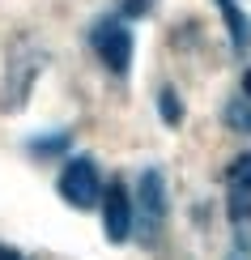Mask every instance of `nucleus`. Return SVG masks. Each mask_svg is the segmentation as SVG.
<instances>
[{"instance_id": "obj_8", "label": "nucleus", "mask_w": 251, "mask_h": 260, "mask_svg": "<svg viewBox=\"0 0 251 260\" xmlns=\"http://www.w3.org/2000/svg\"><path fill=\"white\" fill-rule=\"evenodd\" d=\"M226 124H230L234 133L251 137V94H243V90H238L234 99L226 103Z\"/></svg>"}, {"instance_id": "obj_12", "label": "nucleus", "mask_w": 251, "mask_h": 260, "mask_svg": "<svg viewBox=\"0 0 251 260\" xmlns=\"http://www.w3.org/2000/svg\"><path fill=\"white\" fill-rule=\"evenodd\" d=\"M0 260H26V256H21L17 247H5V243H0Z\"/></svg>"}, {"instance_id": "obj_2", "label": "nucleus", "mask_w": 251, "mask_h": 260, "mask_svg": "<svg viewBox=\"0 0 251 260\" xmlns=\"http://www.w3.org/2000/svg\"><path fill=\"white\" fill-rule=\"evenodd\" d=\"M170 201H166V179H162L158 167H149L136 183V201H132V231H140V239L154 243L166 226Z\"/></svg>"}, {"instance_id": "obj_14", "label": "nucleus", "mask_w": 251, "mask_h": 260, "mask_svg": "<svg viewBox=\"0 0 251 260\" xmlns=\"http://www.w3.org/2000/svg\"><path fill=\"white\" fill-rule=\"evenodd\" d=\"M230 260H251V256H230Z\"/></svg>"}, {"instance_id": "obj_10", "label": "nucleus", "mask_w": 251, "mask_h": 260, "mask_svg": "<svg viewBox=\"0 0 251 260\" xmlns=\"http://www.w3.org/2000/svg\"><path fill=\"white\" fill-rule=\"evenodd\" d=\"M68 141H73V133H47V137H34V141H30V154H34V158H56L60 149L68 145Z\"/></svg>"}, {"instance_id": "obj_4", "label": "nucleus", "mask_w": 251, "mask_h": 260, "mask_svg": "<svg viewBox=\"0 0 251 260\" xmlns=\"http://www.w3.org/2000/svg\"><path fill=\"white\" fill-rule=\"evenodd\" d=\"M90 47L111 77H128V69H132V30L124 26V17H102L90 30Z\"/></svg>"}, {"instance_id": "obj_5", "label": "nucleus", "mask_w": 251, "mask_h": 260, "mask_svg": "<svg viewBox=\"0 0 251 260\" xmlns=\"http://www.w3.org/2000/svg\"><path fill=\"white\" fill-rule=\"evenodd\" d=\"M98 209H102V235L111 243H128V235H132V192H128L119 179L102 183Z\"/></svg>"}, {"instance_id": "obj_3", "label": "nucleus", "mask_w": 251, "mask_h": 260, "mask_svg": "<svg viewBox=\"0 0 251 260\" xmlns=\"http://www.w3.org/2000/svg\"><path fill=\"white\" fill-rule=\"evenodd\" d=\"M56 192L64 197V205H73V209H98V197H102V171H98L94 158H68L56 179Z\"/></svg>"}, {"instance_id": "obj_9", "label": "nucleus", "mask_w": 251, "mask_h": 260, "mask_svg": "<svg viewBox=\"0 0 251 260\" xmlns=\"http://www.w3.org/2000/svg\"><path fill=\"white\" fill-rule=\"evenodd\" d=\"M158 111H162V124H166V128H179L183 124V99L170 90V85L158 90Z\"/></svg>"}, {"instance_id": "obj_6", "label": "nucleus", "mask_w": 251, "mask_h": 260, "mask_svg": "<svg viewBox=\"0 0 251 260\" xmlns=\"http://www.w3.org/2000/svg\"><path fill=\"white\" fill-rule=\"evenodd\" d=\"M226 209L234 222H251V154L226 171Z\"/></svg>"}, {"instance_id": "obj_1", "label": "nucleus", "mask_w": 251, "mask_h": 260, "mask_svg": "<svg viewBox=\"0 0 251 260\" xmlns=\"http://www.w3.org/2000/svg\"><path fill=\"white\" fill-rule=\"evenodd\" d=\"M43 64H47V51L34 47L30 39H17L13 47H9V60H5V107H13V111L26 107Z\"/></svg>"}, {"instance_id": "obj_7", "label": "nucleus", "mask_w": 251, "mask_h": 260, "mask_svg": "<svg viewBox=\"0 0 251 260\" xmlns=\"http://www.w3.org/2000/svg\"><path fill=\"white\" fill-rule=\"evenodd\" d=\"M217 13H222L226 30H230V43L238 51H247L251 47V17L243 13V5L238 0H217Z\"/></svg>"}, {"instance_id": "obj_13", "label": "nucleus", "mask_w": 251, "mask_h": 260, "mask_svg": "<svg viewBox=\"0 0 251 260\" xmlns=\"http://www.w3.org/2000/svg\"><path fill=\"white\" fill-rule=\"evenodd\" d=\"M243 94H251V69L243 73Z\"/></svg>"}, {"instance_id": "obj_11", "label": "nucleus", "mask_w": 251, "mask_h": 260, "mask_svg": "<svg viewBox=\"0 0 251 260\" xmlns=\"http://www.w3.org/2000/svg\"><path fill=\"white\" fill-rule=\"evenodd\" d=\"M149 0H119V17H145Z\"/></svg>"}]
</instances>
